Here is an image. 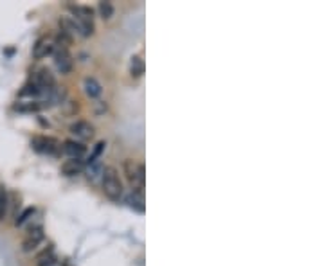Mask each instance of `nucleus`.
<instances>
[{
	"instance_id": "obj_1",
	"label": "nucleus",
	"mask_w": 324,
	"mask_h": 266,
	"mask_svg": "<svg viewBox=\"0 0 324 266\" xmlns=\"http://www.w3.org/2000/svg\"><path fill=\"white\" fill-rule=\"evenodd\" d=\"M101 187L103 193L106 194V198H110L112 202H119L122 196V182L119 178L116 167L106 166L103 171V178H101Z\"/></svg>"
},
{
	"instance_id": "obj_2",
	"label": "nucleus",
	"mask_w": 324,
	"mask_h": 266,
	"mask_svg": "<svg viewBox=\"0 0 324 266\" xmlns=\"http://www.w3.org/2000/svg\"><path fill=\"white\" fill-rule=\"evenodd\" d=\"M124 173L126 178L134 185V191L137 193H142L144 189V180H146V171H144V166L139 162H134V160H126L124 162Z\"/></svg>"
},
{
	"instance_id": "obj_3",
	"label": "nucleus",
	"mask_w": 324,
	"mask_h": 266,
	"mask_svg": "<svg viewBox=\"0 0 324 266\" xmlns=\"http://www.w3.org/2000/svg\"><path fill=\"white\" fill-rule=\"evenodd\" d=\"M54 67L60 74H68L72 70V56L68 52V49H63V47H54Z\"/></svg>"
},
{
	"instance_id": "obj_4",
	"label": "nucleus",
	"mask_w": 324,
	"mask_h": 266,
	"mask_svg": "<svg viewBox=\"0 0 324 266\" xmlns=\"http://www.w3.org/2000/svg\"><path fill=\"white\" fill-rule=\"evenodd\" d=\"M32 149L34 151H38V153H44V155H54L56 151H58V140L52 139V137H34L31 142Z\"/></svg>"
},
{
	"instance_id": "obj_5",
	"label": "nucleus",
	"mask_w": 324,
	"mask_h": 266,
	"mask_svg": "<svg viewBox=\"0 0 324 266\" xmlns=\"http://www.w3.org/2000/svg\"><path fill=\"white\" fill-rule=\"evenodd\" d=\"M42 241H44V229H42V227H32V229L27 232L26 238H24L22 250L26 254L32 252V250L38 248V245H40Z\"/></svg>"
},
{
	"instance_id": "obj_6",
	"label": "nucleus",
	"mask_w": 324,
	"mask_h": 266,
	"mask_svg": "<svg viewBox=\"0 0 324 266\" xmlns=\"http://www.w3.org/2000/svg\"><path fill=\"white\" fill-rule=\"evenodd\" d=\"M103 171L104 166L101 164L99 158H88V162H85V175L88 178V182H92V184H101Z\"/></svg>"
},
{
	"instance_id": "obj_7",
	"label": "nucleus",
	"mask_w": 324,
	"mask_h": 266,
	"mask_svg": "<svg viewBox=\"0 0 324 266\" xmlns=\"http://www.w3.org/2000/svg\"><path fill=\"white\" fill-rule=\"evenodd\" d=\"M70 133L80 140H88L94 137V126L88 121H76L70 124Z\"/></svg>"
},
{
	"instance_id": "obj_8",
	"label": "nucleus",
	"mask_w": 324,
	"mask_h": 266,
	"mask_svg": "<svg viewBox=\"0 0 324 266\" xmlns=\"http://www.w3.org/2000/svg\"><path fill=\"white\" fill-rule=\"evenodd\" d=\"M31 83L38 86L40 90H49V88L56 86V79H54V76L50 74V70H47V68H40V70L32 76Z\"/></svg>"
},
{
	"instance_id": "obj_9",
	"label": "nucleus",
	"mask_w": 324,
	"mask_h": 266,
	"mask_svg": "<svg viewBox=\"0 0 324 266\" xmlns=\"http://www.w3.org/2000/svg\"><path fill=\"white\" fill-rule=\"evenodd\" d=\"M52 52H54V41L47 36L40 38V40L34 43V47H32V56H34L36 59H44L49 54H52Z\"/></svg>"
},
{
	"instance_id": "obj_10",
	"label": "nucleus",
	"mask_w": 324,
	"mask_h": 266,
	"mask_svg": "<svg viewBox=\"0 0 324 266\" xmlns=\"http://www.w3.org/2000/svg\"><path fill=\"white\" fill-rule=\"evenodd\" d=\"M85 171V160L83 158H68L62 164V173L65 176H76Z\"/></svg>"
},
{
	"instance_id": "obj_11",
	"label": "nucleus",
	"mask_w": 324,
	"mask_h": 266,
	"mask_svg": "<svg viewBox=\"0 0 324 266\" xmlns=\"http://www.w3.org/2000/svg\"><path fill=\"white\" fill-rule=\"evenodd\" d=\"M63 151L68 155V158H83V155L86 153V148L78 140H65Z\"/></svg>"
},
{
	"instance_id": "obj_12",
	"label": "nucleus",
	"mask_w": 324,
	"mask_h": 266,
	"mask_svg": "<svg viewBox=\"0 0 324 266\" xmlns=\"http://www.w3.org/2000/svg\"><path fill=\"white\" fill-rule=\"evenodd\" d=\"M83 88H85V94L88 95L90 99H96V97H99V95H101V92H103V86H101V83H99L96 77H85V81H83Z\"/></svg>"
},
{
	"instance_id": "obj_13",
	"label": "nucleus",
	"mask_w": 324,
	"mask_h": 266,
	"mask_svg": "<svg viewBox=\"0 0 324 266\" xmlns=\"http://www.w3.org/2000/svg\"><path fill=\"white\" fill-rule=\"evenodd\" d=\"M126 203H128V207L134 209V211L144 212V196H142V193L132 191V193L126 196Z\"/></svg>"
},
{
	"instance_id": "obj_14",
	"label": "nucleus",
	"mask_w": 324,
	"mask_h": 266,
	"mask_svg": "<svg viewBox=\"0 0 324 266\" xmlns=\"http://www.w3.org/2000/svg\"><path fill=\"white\" fill-rule=\"evenodd\" d=\"M9 205H11V196L4 187H0V221L8 216Z\"/></svg>"
},
{
	"instance_id": "obj_15",
	"label": "nucleus",
	"mask_w": 324,
	"mask_h": 266,
	"mask_svg": "<svg viewBox=\"0 0 324 266\" xmlns=\"http://www.w3.org/2000/svg\"><path fill=\"white\" fill-rule=\"evenodd\" d=\"M130 72H132V76H135V77H139L144 74V59L140 58V56H132Z\"/></svg>"
},
{
	"instance_id": "obj_16",
	"label": "nucleus",
	"mask_w": 324,
	"mask_h": 266,
	"mask_svg": "<svg viewBox=\"0 0 324 266\" xmlns=\"http://www.w3.org/2000/svg\"><path fill=\"white\" fill-rule=\"evenodd\" d=\"M14 108L18 110V112H38L40 108H44L42 106V103L40 101H27V103H18Z\"/></svg>"
},
{
	"instance_id": "obj_17",
	"label": "nucleus",
	"mask_w": 324,
	"mask_h": 266,
	"mask_svg": "<svg viewBox=\"0 0 324 266\" xmlns=\"http://www.w3.org/2000/svg\"><path fill=\"white\" fill-rule=\"evenodd\" d=\"M98 11H99V14H101V18H104V20L112 18V14H114L112 2H99Z\"/></svg>"
},
{
	"instance_id": "obj_18",
	"label": "nucleus",
	"mask_w": 324,
	"mask_h": 266,
	"mask_svg": "<svg viewBox=\"0 0 324 266\" xmlns=\"http://www.w3.org/2000/svg\"><path fill=\"white\" fill-rule=\"evenodd\" d=\"M34 214H36V209H32V207L26 209V211H24L22 214H20V216H18L16 220H14V225H16V227H22V225H26L27 221L31 220V218L34 216Z\"/></svg>"
},
{
	"instance_id": "obj_19",
	"label": "nucleus",
	"mask_w": 324,
	"mask_h": 266,
	"mask_svg": "<svg viewBox=\"0 0 324 266\" xmlns=\"http://www.w3.org/2000/svg\"><path fill=\"white\" fill-rule=\"evenodd\" d=\"M38 266H63V263L58 261L56 257H50V259H47V261L38 263Z\"/></svg>"
},
{
	"instance_id": "obj_20",
	"label": "nucleus",
	"mask_w": 324,
	"mask_h": 266,
	"mask_svg": "<svg viewBox=\"0 0 324 266\" xmlns=\"http://www.w3.org/2000/svg\"><path fill=\"white\" fill-rule=\"evenodd\" d=\"M104 146H106V144H104V142H99V144L96 146L94 153L90 155V158H99V155H101V151H103V149H104Z\"/></svg>"
}]
</instances>
